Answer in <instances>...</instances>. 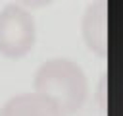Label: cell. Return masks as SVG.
<instances>
[{
    "mask_svg": "<svg viewBox=\"0 0 123 116\" xmlns=\"http://www.w3.org/2000/svg\"><path fill=\"white\" fill-rule=\"evenodd\" d=\"M81 33L88 50L98 56L108 54V0H94L81 19Z\"/></svg>",
    "mask_w": 123,
    "mask_h": 116,
    "instance_id": "obj_3",
    "label": "cell"
},
{
    "mask_svg": "<svg viewBox=\"0 0 123 116\" xmlns=\"http://www.w3.org/2000/svg\"><path fill=\"white\" fill-rule=\"evenodd\" d=\"M37 25L31 12L21 4H8L0 12V54L21 58L33 50Z\"/></svg>",
    "mask_w": 123,
    "mask_h": 116,
    "instance_id": "obj_2",
    "label": "cell"
},
{
    "mask_svg": "<svg viewBox=\"0 0 123 116\" xmlns=\"http://www.w3.org/2000/svg\"><path fill=\"white\" fill-rule=\"evenodd\" d=\"M35 93L54 101L65 114H75L86 101L88 81L85 72L69 58H50L35 72Z\"/></svg>",
    "mask_w": 123,
    "mask_h": 116,
    "instance_id": "obj_1",
    "label": "cell"
},
{
    "mask_svg": "<svg viewBox=\"0 0 123 116\" xmlns=\"http://www.w3.org/2000/svg\"><path fill=\"white\" fill-rule=\"evenodd\" d=\"M0 116H63L60 106L40 93H23L8 99Z\"/></svg>",
    "mask_w": 123,
    "mask_h": 116,
    "instance_id": "obj_4",
    "label": "cell"
},
{
    "mask_svg": "<svg viewBox=\"0 0 123 116\" xmlns=\"http://www.w3.org/2000/svg\"><path fill=\"white\" fill-rule=\"evenodd\" d=\"M15 2L25 8H46V6L54 4V0H15Z\"/></svg>",
    "mask_w": 123,
    "mask_h": 116,
    "instance_id": "obj_5",
    "label": "cell"
}]
</instances>
